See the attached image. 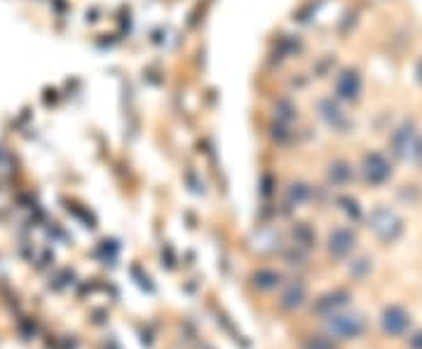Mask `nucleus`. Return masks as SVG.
Wrapping results in <instances>:
<instances>
[{
  "label": "nucleus",
  "mask_w": 422,
  "mask_h": 349,
  "mask_svg": "<svg viewBox=\"0 0 422 349\" xmlns=\"http://www.w3.org/2000/svg\"><path fill=\"white\" fill-rule=\"evenodd\" d=\"M366 174H369L371 181H383L387 179V174H390V167H387V162L383 160L380 155H371L369 160H366Z\"/></svg>",
  "instance_id": "3"
},
{
  "label": "nucleus",
  "mask_w": 422,
  "mask_h": 349,
  "mask_svg": "<svg viewBox=\"0 0 422 349\" xmlns=\"http://www.w3.org/2000/svg\"><path fill=\"white\" fill-rule=\"evenodd\" d=\"M359 87H362V82H359V75L347 71L343 73V78L338 80V94L343 99H355L359 94Z\"/></svg>",
  "instance_id": "2"
},
{
  "label": "nucleus",
  "mask_w": 422,
  "mask_h": 349,
  "mask_svg": "<svg viewBox=\"0 0 422 349\" xmlns=\"http://www.w3.org/2000/svg\"><path fill=\"white\" fill-rule=\"evenodd\" d=\"M373 223H376L373 228H376L383 237H394L401 230L399 218L394 214H390V211H378L376 218H373Z\"/></svg>",
  "instance_id": "1"
}]
</instances>
